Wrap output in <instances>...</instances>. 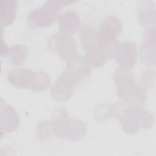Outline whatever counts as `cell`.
Masks as SVG:
<instances>
[{"label": "cell", "instance_id": "10", "mask_svg": "<svg viewBox=\"0 0 156 156\" xmlns=\"http://www.w3.org/2000/svg\"><path fill=\"white\" fill-rule=\"evenodd\" d=\"M1 136L16 130L20 126V119L15 108L10 105L7 104L1 99Z\"/></svg>", "mask_w": 156, "mask_h": 156}, {"label": "cell", "instance_id": "17", "mask_svg": "<svg viewBox=\"0 0 156 156\" xmlns=\"http://www.w3.org/2000/svg\"><path fill=\"white\" fill-rule=\"evenodd\" d=\"M51 84L49 75L44 71L34 72L30 89L34 91L40 92L46 90Z\"/></svg>", "mask_w": 156, "mask_h": 156}, {"label": "cell", "instance_id": "2", "mask_svg": "<svg viewBox=\"0 0 156 156\" xmlns=\"http://www.w3.org/2000/svg\"><path fill=\"white\" fill-rule=\"evenodd\" d=\"M52 125L54 136L62 139L77 141L86 133L85 124L81 121L70 118L63 108L56 110Z\"/></svg>", "mask_w": 156, "mask_h": 156}, {"label": "cell", "instance_id": "11", "mask_svg": "<svg viewBox=\"0 0 156 156\" xmlns=\"http://www.w3.org/2000/svg\"><path fill=\"white\" fill-rule=\"evenodd\" d=\"M66 69L80 82L90 76L91 69L85 57L76 55L66 61Z\"/></svg>", "mask_w": 156, "mask_h": 156}, {"label": "cell", "instance_id": "14", "mask_svg": "<svg viewBox=\"0 0 156 156\" xmlns=\"http://www.w3.org/2000/svg\"><path fill=\"white\" fill-rule=\"evenodd\" d=\"M138 20L147 29H155V12L153 2L151 1L140 2L138 4Z\"/></svg>", "mask_w": 156, "mask_h": 156}, {"label": "cell", "instance_id": "6", "mask_svg": "<svg viewBox=\"0 0 156 156\" xmlns=\"http://www.w3.org/2000/svg\"><path fill=\"white\" fill-rule=\"evenodd\" d=\"M80 81L65 69L51 87V94L57 101H65L71 97L74 87Z\"/></svg>", "mask_w": 156, "mask_h": 156}, {"label": "cell", "instance_id": "3", "mask_svg": "<svg viewBox=\"0 0 156 156\" xmlns=\"http://www.w3.org/2000/svg\"><path fill=\"white\" fill-rule=\"evenodd\" d=\"M119 120L122 130L127 133L133 134L140 129L151 127L154 118L151 113L141 107L133 105L126 107Z\"/></svg>", "mask_w": 156, "mask_h": 156}, {"label": "cell", "instance_id": "7", "mask_svg": "<svg viewBox=\"0 0 156 156\" xmlns=\"http://www.w3.org/2000/svg\"><path fill=\"white\" fill-rule=\"evenodd\" d=\"M136 46L130 41L116 43L112 51V57L121 68L132 69L136 62Z\"/></svg>", "mask_w": 156, "mask_h": 156}, {"label": "cell", "instance_id": "9", "mask_svg": "<svg viewBox=\"0 0 156 156\" xmlns=\"http://www.w3.org/2000/svg\"><path fill=\"white\" fill-rule=\"evenodd\" d=\"M122 30V23L115 16H108L101 22L98 32L101 42L104 44H113L116 43V38Z\"/></svg>", "mask_w": 156, "mask_h": 156}, {"label": "cell", "instance_id": "4", "mask_svg": "<svg viewBox=\"0 0 156 156\" xmlns=\"http://www.w3.org/2000/svg\"><path fill=\"white\" fill-rule=\"evenodd\" d=\"M73 1H47L41 7L32 10L29 14L28 22L33 27H47L57 19L61 9L74 2Z\"/></svg>", "mask_w": 156, "mask_h": 156}, {"label": "cell", "instance_id": "13", "mask_svg": "<svg viewBox=\"0 0 156 156\" xmlns=\"http://www.w3.org/2000/svg\"><path fill=\"white\" fill-rule=\"evenodd\" d=\"M34 71L28 68H15L10 70L7 79L11 85L18 88H30Z\"/></svg>", "mask_w": 156, "mask_h": 156}, {"label": "cell", "instance_id": "5", "mask_svg": "<svg viewBox=\"0 0 156 156\" xmlns=\"http://www.w3.org/2000/svg\"><path fill=\"white\" fill-rule=\"evenodd\" d=\"M48 49L59 55L63 60L67 61L77 54V48L75 40L60 32L52 34L47 41Z\"/></svg>", "mask_w": 156, "mask_h": 156}, {"label": "cell", "instance_id": "8", "mask_svg": "<svg viewBox=\"0 0 156 156\" xmlns=\"http://www.w3.org/2000/svg\"><path fill=\"white\" fill-rule=\"evenodd\" d=\"M80 40L86 54L104 51L109 54L110 57H112L115 44L111 45L103 44L99 37L98 32L94 29L88 26L82 28L80 32Z\"/></svg>", "mask_w": 156, "mask_h": 156}, {"label": "cell", "instance_id": "16", "mask_svg": "<svg viewBox=\"0 0 156 156\" xmlns=\"http://www.w3.org/2000/svg\"><path fill=\"white\" fill-rule=\"evenodd\" d=\"M28 55L27 48L21 44H17L9 48L7 55L15 65L20 66L26 62Z\"/></svg>", "mask_w": 156, "mask_h": 156}, {"label": "cell", "instance_id": "12", "mask_svg": "<svg viewBox=\"0 0 156 156\" xmlns=\"http://www.w3.org/2000/svg\"><path fill=\"white\" fill-rule=\"evenodd\" d=\"M58 23L60 32L69 35L78 30L80 21L79 15L75 11L68 10L58 16Z\"/></svg>", "mask_w": 156, "mask_h": 156}, {"label": "cell", "instance_id": "19", "mask_svg": "<svg viewBox=\"0 0 156 156\" xmlns=\"http://www.w3.org/2000/svg\"><path fill=\"white\" fill-rule=\"evenodd\" d=\"M1 39L2 40H1V55H4V56H6L7 54L9 48L7 46L5 43L4 42L2 37Z\"/></svg>", "mask_w": 156, "mask_h": 156}, {"label": "cell", "instance_id": "15", "mask_svg": "<svg viewBox=\"0 0 156 156\" xmlns=\"http://www.w3.org/2000/svg\"><path fill=\"white\" fill-rule=\"evenodd\" d=\"M18 2L13 0H1L0 2V19L2 27L11 24L16 15Z\"/></svg>", "mask_w": 156, "mask_h": 156}, {"label": "cell", "instance_id": "18", "mask_svg": "<svg viewBox=\"0 0 156 156\" xmlns=\"http://www.w3.org/2000/svg\"><path fill=\"white\" fill-rule=\"evenodd\" d=\"M37 136L38 139L42 140H49L50 138L54 136L52 121H43L38 124Z\"/></svg>", "mask_w": 156, "mask_h": 156}, {"label": "cell", "instance_id": "1", "mask_svg": "<svg viewBox=\"0 0 156 156\" xmlns=\"http://www.w3.org/2000/svg\"><path fill=\"white\" fill-rule=\"evenodd\" d=\"M113 80L117 95L124 102L137 106L144 104L146 92L136 83L134 74L130 69L121 67L116 69L113 73Z\"/></svg>", "mask_w": 156, "mask_h": 156}]
</instances>
